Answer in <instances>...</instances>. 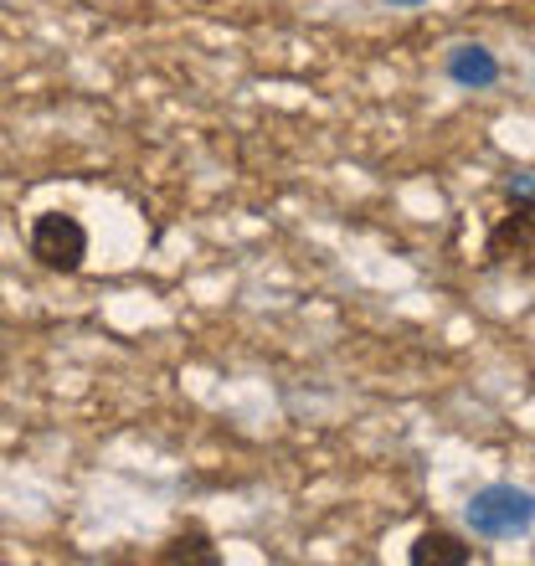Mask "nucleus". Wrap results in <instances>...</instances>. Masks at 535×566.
I'll return each instance as SVG.
<instances>
[{"label":"nucleus","instance_id":"obj_1","mask_svg":"<svg viewBox=\"0 0 535 566\" xmlns=\"http://www.w3.org/2000/svg\"><path fill=\"white\" fill-rule=\"evenodd\" d=\"M463 521L474 531L479 541H515V536H531L535 525V494L525 484H510V479H494L484 490L469 494L463 505Z\"/></svg>","mask_w":535,"mask_h":566},{"label":"nucleus","instance_id":"obj_2","mask_svg":"<svg viewBox=\"0 0 535 566\" xmlns=\"http://www.w3.org/2000/svg\"><path fill=\"white\" fill-rule=\"evenodd\" d=\"M88 248H93V238H88V227L77 222L73 211H36L31 217V227H27V253H31V263L36 269H46V273H83V263H88Z\"/></svg>","mask_w":535,"mask_h":566},{"label":"nucleus","instance_id":"obj_3","mask_svg":"<svg viewBox=\"0 0 535 566\" xmlns=\"http://www.w3.org/2000/svg\"><path fill=\"white\" fill-rule=\"evenodd\" d=\"M443 77L463 93H484L505 77V67H500V57L484 42H453L443 52Z\"/></svg>","mask_w":535,"mask_h":566},{"label":"nucleus","instance_id":"obj_4","mask_svg":"<svg viewBox=\"0 0 535 566\" xmlns=\"http://www.w3.org/2000/svg\"><path fill=\"white\" fill-rule=\"evenodd\" d=\"M484 253H490L494 263H505V258H535V211L510 207V217L494 222Z\"/></svg>","mask_w":535,"mask_h":566},{"label":"nucleus","instance_id":"obj_5","mask_svg":"<svg viewBox=\"0 0 535 566\" xmlns=\"http://www.w3.org/2000/svg\"><path fill=\"white\" fill-rule=\"evenodd\" d=\"M407 562L412 566H469L474 562V546L453 531H422V536L407 546Z\"/></svg>","mask_w":535,"mask_h":566},{"label":"nucleus","instance_id":"obj_6","mask_svg":"<svg viewBox=\"0 0 535 566\" xmlns=\"http://www.w3.org/2000/svg\"><path fill=\"white\" fill-rule=\"evenodd\" d=\"M160 562H196V566H222V556L211 552V536L201 531V525H191V531H180L176 541H165Z\"/></svg>","mask_w":535,"mask_h":566},{"label":"nucleus","instance_id":"obj_7","mask_svg":"<svg viewBox=\"0 0 535 566\" xmlns=\"http://www.w3.org/2000/svg\"><path fill=\"white\" fill-rule=\"evenodd\" d=\"M500 196H505V207L535 211V165H521V170H510V176L500 180Z\"/></svg>","mask_w":535,"mask_h":566},{"label":"nucleus","instance_id":"obj_8","mask_svg":"<svg viewBox=\"0 0 535 566\" xmlns=\"http://www.w3.org/2000/svg\"><path fill=\"white\" fill-rule=\"evenodd\" d=\"M376 6H387V11H422L428 0H376Z\"/></svg>","mask_w":535,"mask_h":566}]
</instances>
